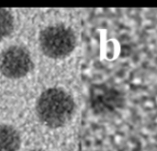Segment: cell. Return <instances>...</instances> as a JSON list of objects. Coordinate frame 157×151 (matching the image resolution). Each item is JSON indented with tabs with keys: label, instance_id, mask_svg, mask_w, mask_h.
<instances>
[{
	"label": "cell",
	"instance_id": "277c9868",
	"mask_svg": "<svg viewBox=\"0 0 157 151\" xmlns=\"http://www.w3.org/2000/svg\"><path fill=\"white\" fill-rule=\"evenodd\" d=\"M21 146V135L15 127L0 124V151H17Z\"/></svg>",
	"mask_w": 157,
	"mask_h": 151
},
{
	"label": "cell",
	"instance_id": "5b68a950",
	"mask_svg": "<svg viewBox=\"0 0 157 151\" xmlns=\"http://www.w3.org/2000/svg\"><path fill=\"white\" fill-rule=\"evenodd\" d=\"M102 92L105 95H102L100 90H97L96 93L93 94V97H94L93 105H94L95 109L101 110L105 101H109L110 106H111L113 109L120 105V103H121L120 93L114 90H109V89H102Z\"/></svg>",
	"mask_w": 157,
	"mask_h": 151
},
{
	"label": "cell",
	"instance_id": "7a4b0ae2",
	"mask_svg": "<svg viewBox=\"0 0 157 151\" xmlns=\"http://www.w3.org/2000/svg\"><path fill=\"white\" fill-rule=\"evenodd\" d=\"M41 50L51 58H63L74 50L76 38L73 30L66 25H50L42 29L39 37Z\"/></svg>",
	"mask_w": 157,
	"mask_h": 151
},
{
	"label": "cell",
	"instance_id": "52a82bcc",
	"mask_svg": "<svg viewBox=\"0 0 157 151\" xmlns=\"http://www.w3.org/2000/svg\"><path fill=\"white\" fill-rule=\"evenodd\" d=\"M31 151H42V150H31Z\"/></svg>",
	"mask_w": 157,
	"mask_h": 151
},
{
	"label": "cell",
	"instance_id": "6da1fadb",
	"mask_svg": "<svg viewBox=\"0 0 157 151\" xmlns=\"http://www.w3.org/2000/svg\"><path fill=\"white\" fill-rule=\"evenodd\" d=\"M75 109L72 96L59 88L45 90L38 98L36 111L39 120L46 126L56 129L71 120Z\"/></svg>",
	"mask_w": 157,
	"mask_h": 151
},
{
	"label": "cell",
	"instance_id": "8992f818",
	"mask_svg": "<svg viewBox=\"0 0 157 151\" xmlns=\"http://www.w3.org/2000/svg\"><path fill=\"white\" fill-rule=\"evenodd\" d=\"M14 28V18L8 9L0 8V39L11 35Z\"/></svg>",
	"mask_w": 157,
	"mask_h": 151
},
{
	"label": "cell",
	"instance_id": "3957f363",
	"mask_svg": "<svg viewBox=\"0 0 157 151\" xmlns=\"http://www.w3.org/2000/svg\"><path fill=\"white\" fill-rule=\"evenodd\" d=\"M33 62L27 49L21 46H11L0 55V70L10 79L25 77L31 71Z\"/></svg>",
	"mask_w": 157,
	"mask_h": 151
}]
</instances>
